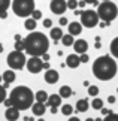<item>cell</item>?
<instances>
[{"mask_svg": "<svg viewBox=\"0 0 118 121\" xmlns=\"http://www.w3.org/2000/svg\"><path fill=\"white\" fill-rule=\"evenodd\" d=\"M24 26H26V29L29 30V31H36L37 21H36V20H33V18H27L26 22H24Z\"/></svg>", "mask_w": 118, "mask_h": 121, "instance_id": "22", "label": "cell"}, {"mask_svg": "<svg viewBox=\"0 0 118 121\" xmlns=\"http://www.w3.org/2000/svg\"><path fill=\"white\" fill-rule=\"evenodd\" d=\"M111 24V22H106V21H102L100 22V24H99V27H102V29H105V27H108V26H109Z\"/></svg>", "mask_w": 118, "mask_h": 121, "instance_id": "40", "label": "cell"}, {"mask_svg": "<svg viewBox=\"0 0 118 121\" xmlns=\"http://www.w3.org/2000/svg\"><path fill=\"white\" fill-rule=\"evenodd\" d=\"M67 30H69V33L72 35V36H78V35H81V31H82V24L81 22H70V24L67 26Z\"/></svg>", "mask_w": 118, "mask_h": 121, "instance_id": "16", "label": "cell"}, {"mask_svg": "<svg viewBox=\"0 0 118 121\" xmlns=\"http://www.w3.org/2000/svg\"><path fill=\"white\" fill-rule=\"evenodd\" d=\"M27 70H29L30 73H39L44 70V60H42L40 57H30L29 60H27V64H26Z\"/></svg>", "mask_w": 118, "mask_h": 121, "instance_id": "8", "label": "cell"}, {"mask_svg": "<svg viewBox=\"0 0 118 121\" xmlns=\"http://www.w3.org/2000/svg\"><path fill=\"white\" fill-rule=\"evenodd\" d=\"M78 0H67V9H72V11H76L78 9Z\"/></svg>", "mask_w": 118, "mask_h": 121, "instance_id": "29", "label": "cell"}, {"mask_svg": "<svg viewBox=\"0 0 118 121\" xmlns=\"http://www.w3.org/2000/svg\"><path fill=\"white\" fill-rule=\"evenodd\" d=\"M0 52H3V45L0 43Z\"/></svg>", "mask_w": 118, "mask_h": 121, "instance_id": "49", "label": "cell"}, {"mask_svg": "<svg viewBox=\"0 0 118 121\" xmlns=\"http://www.w3.org/2000/svg\"><path fill=\"white\" fill-rule=\"evenodd\" d=\"M20 109H17L15 106H11V108H6V111H4V118H6L8 121H17L18 118H20Z\"/></svg>", "mask_w": 118, "mask_h": 121, "instance_id": "11", "label": "cell"}, {"mask_svg": "<svg viewBox=\"0 0 118 121\" xmlns=\"http://www.w3.org/2000/svg\"><path fill=\"white\" fill-rule=\"evenodd\" d=\"M44 27L45 29H52V21H51L49 18H45L44 20Z\"/></svg>", "mask_w": 118, "mask_h": 121, "instance_id": "34", "label": "cell"}, {"mask_svg": "<svg viewBox=\"0 0 118 121\" xmlns=\"http://www.w3.org/2000/svg\"><path fill=\"white\" fill-rule=\"evenodd\" d=\"M117 93H118V88H117Z\"/></svg>", "mask_w": 118, "mask_h": 121, "instance_id": "55", "label": "cell"}, {"mask_svg": "<svg viewBox=\"0 0 118 121\" xmlns=\"http://www.w3.org/2000/svg\"><path fill=\"white\" fill-rule=\"evenodd\" d=\"M63 30H61V27H52L51 29V33H49V38H52L54 42H58L63 39Z\"/></svg>", "mask_w": 118, "mask_h": 121, "instance_id": "18", "label": "cell"}, {"mask_svg": "<svg viewBox=\"0 0 118 121\" xmlns=\"http://www.w3.org/2000/svg\"><path fill=\"white\" fill-rule=\"evenodd\" d=\"M96 121H103V118H96Z\"/></svg>", "mask_w": 118, "mask_h": 121, "instance_id": "51", "label": "cell"}, {"mask_svg": "<svg viewBox=\"0 0 118 121\" xmlns=\"http://www.w3.org/2000/svg\"><path fill=\"white\" fill-rule=\"evenodd\" d=\"M48 97H49L48 93L44 91V90L37 91L35 94V99H36V102H39V103H46V102H48Z\"/></svg>", "mask_w": 118, "mask_h": 121, "instance_id": "20", "label": "cell"}, {"mask_svg": "<svg viewBox=\"0 0 118 121\" xmlns=\"http://www.w3.org/2000/svg\"><path fill=\"white\" fill-rule=\"evenodd\" d=\"M57 112H58L57 108H51V114H57Z\"/></svg>", "mask_w": 118, "mask_h": 121, "instance_id": "47", "label": "cell"}, {"mask_svg": "<svg viewBox=\"0 0 118 121\" xmlns=\"http://www.w3.org/2000/svg\"><path fill=\"white\" fill-rule=\"evenodd\" d=\"M37 121H45V120H44V118H40V120H37Z\"/></svg>", "mask_w": 118, "mask_h": 121, "instance_id": "53", "label": "cell"}, {"mask_svg": "<svg viewBox=\"0 0 118 121\" xmlns=\"http://www.w3.org/2000/svg\"><path fill=\"white\" fill-rule=\"evenodd\" d=\"M67 24H69L67 18H66V17H61L60 18V26H67Z\"/></svg>", "mask_w": 118, "mask_h": 121, "instance_id": "36", "label": "cell"}, {"mask_svg": "<svg viewBox=\"0 0 118 121\" xmlns=\"http://www.w3.org/2000/svg\"><path fill=\"white\" fill-rule=\"evenodd\" d=\"M79 64H81V58H79L78 54H70V55H67V58H66V66H67V67L76 69V67H79Z\"/></svg>", "mask_w": 118, "mask_h": 121, "instance_id": "12", "label": "cell"}, {"mask_svg": "<svg viewBox=\"0 0 118 121\" xmlns=\"http://www.w3.org/2000/svg\"><path fill=\"white\" fill-rule=\"evenodd\" d=\"M18 40H21V36H20V35L15 36V42H18Z\"/></svg>", "mask_w": 118, "mask_h": 121, "instance_id": "48", "label": "cell"}, {"mask_svg": "<svg viewBox=\"0 0 118 121\" xmlns=\"http://www.w3.org/2000/svg\"><path fill=\"white\" fill-rule=\"evenodd\" d=\"M103 121H118V114L112 112L111 115H106V117L103 118Z\"/></svg>", "mask_w": 118, "mask_h": 121, "instance_id": "32", "label": "cell"}, {"mask_svg": "<svg viewBox=\"0 0 118 121\" xmlns=\"http://www.w3.org/2000/svg\"><path fill=\"white\" fill-rule=\"evenodd\" d=\"M15 51H26V45H24V40H18L15 42Z\"/></svg>", "mask_w": 118, "mask_h": 121, "instance_id": "31", "label": "cell"}, {"mask_svg": "<svg viewBox=\"0 0 118 121\" xmlns=\"http://www.w3.org/2000/svg\"><path fill=\"white\" fill-rule=\"evenodd\" d=\"M72 112H73L72 105H63L61 106V114L66 115V117H72Z\"/></svg>", "mask_w": 118, "mask_h": 121, "instance_id": "26", "label": "cell"}, {"mask_svg": "<svg viewBox=\"0 0 118 121\" xmlns=\"http://www.w3.org/2000/svg\"><path fill=\"white\" fill-rule=\"evenodd\" d=\"M11 6V0H0V12H6Z\"/></svg>", "mask_w": 118, "mask_h": 121, "instance_id": "27", "label": "cell"}, {"mask_svg": "<svg viewBox=\"0 0 118 121\" xmlns=\"http://www.w3.org/2000/svg\"><path fill=\"white\" fill-rule=\"evenodd\" d=\"M2 76H3V82H4V84H9V85H11V84L17 79V75H15V72H13L12 69H9V70H4Z\"/></svg>", "mask_w": 118, "mask_h": 121, "instance_id": "17", "label": "cell"}, {"mask_svg": "<svg viewBox=\"0 0 118 121\" xmlns=\"http://www.w3.org/2000/svg\"><path fill=\"white\" fill-rule=\"evenodd\" d=\"M61 43H63L64 46H72V45L75 43V39H73V36L70 35V33L64 35V36H63V39H61Z\"/></svg>", "mask_w": 118, "mask_h": 121, "instance_id": "24", "label": "cell"}, {"mask_svg": "<svg viewBox=\"0 0 118 121\" xmlns=\"http://www.w3.org/2000/svg\"><path fill=\"white\" fill-rule=\"evenodd\" d=\"M40 58H42V60H44V61H49V58H51V57H49V54H48V52H46V54H44V55H42V57H40Z\"/></svg>", "mask_w": 118, "mask_h": 121, "instance_id": "39", "label": "cell"}, {"mask_svg": "<svg viewBox=\"0 0 118 121\" xmlns=\"http://www.w3.org/2000/svg\"><path fill=\"white\" fill-rule=\"evenodd\" d=\"M9 99L12 100V106H15L20 111H26V109H30L35 103V93L29 87L20 85L11 91Z\"/></svg>", "mask_w": 118, "mask_h": 121, "instance_id": "3", "label": "cell"}, {"mask_svg": "<svg viewBox=\"0 0 118 121\" xmlns=\"http://www.w3.org/2000/svg\"><path fill=\"white\" fill-rule=\"evenodd\" d=\"M67 121H81V120H79L78 117H70V118H69Z\"/></svg>", "mask_w": 118, "mask_h": 121, "instance_id": "46", "label": "cell"}, {"mask_svg": "<svg viewBox=\"0 0 118 121\" xmlns=\"http://www.w3.org/2000/svg\"><path fill=\"white\" fill-rule=\"evenodd\" d=\"M31 18H33V20H40V18H42V12L39 11V9H35V11H33V13H31Z\"/></svg>", "mask_w": 118, "mask_h": 121, "instance_id": "33", "label": "cell"}, {"mask_svg": "<svg viewBox=\"0 0 118 121\" xmlns=\"http://www.w3.org/2000/svg\"><path fill=\"white\" fill-rule=\"evenodd\" d=\"M85 4H87V3L84 2V0H81V2L78 3V8H81V9H84V8H85Z\"/></svg>", "mask_w": 118, "mask_h": 121, "instance_id": "41", "label": "cell"}, {"mask_svg": "<svg viewBox=\"0 0 118 121\" xmlns=\"http://www.w3.org/2000/svg\"><path fill=\"white\" fill-rule=\"evenodd\" d=\"M44 69H45V70L49 69V61H44Z\"/></svg>", "mask_w": 118, "mask_h": 121, "instance_id": "44", "label": "cell"}, {"mask_svg": "<svg viewBox=\"0 0 118 121\" xmlns=\"http://www.w3.org/2000/svg\"><path fill=\"white\" fill-rule=\"evenodd\" d=\"M85 3H90V4H97V0H84Z\"/></svg>", "mask_w": 118, "mask_h": 121, "instance_id": "43", "label": "cell"}, {"mask_svg": "<svg viewBox=\"0 0 118 121\" xmlns=\"http://www.w3.org/2000/svg\"><path fill=\"white\" fill-rule=\"evenodd\" d=\"M91 108L93 109H97V111H102V108H103V100L99 99V97H94L93 102H91Z\"/></svg>", "mask_w": 118, "mask_h": 121, "instance_id": "25", "label": "cell"}, {"mask_svg": "<svg viewBox=\"0 0 118 121\" xmlns=\"http://www.w3.org/2000/svg\"><path fill=\"white\" fill-rule=\"evenodd\" d=\"M103 2H111V0H103Z\"/></svg>", "mask_w": 118, "mask_h": 121, "instance_id": "54", "label": "cell"}, {"mask_svg": "<svg viewBox=\"0 0 118 121\" xmlns=\"http://www.w3.org/2000/svg\"><path fill=\"white\" fill-rule=\"evenodd\" d=\"M3 103H4V106H6V108H11V106H12V100H11V99H9V97H8V99L4 100Z\"/></svg>", "mask_w": 118, "mask_h": 121, "instance_id": "38", "label": "cell"}, {"mask_svg": "<svg viewBox=\"0 0 118 121\" xmlns=\"http://www.w3.org/2000/svg\"><path fill=\"white\" fill-rule=\"evenodd\" d=\"M45 82H48V84H55V82H58V72L57 70H54V69H48V70L45 72Z\"/></svg>", "mask_w": 118, "mask_h": 121, "instance_id": "14", "label": "cell"}, {"mask_svg": "<svg viewBox=\"0 0 118 121\" xmlns=\"http://www.w3.org/2000/svg\"><path fill=\"white\" fill-rule=\"evenodd\" d=\"M100 112H102V114L106 117V115H111V114H112V111H111V109H106V108H102V111H100Z\"/></svg>", "mask_w": 118, "mask_h": 121, "instance_id": "37", "label": "cell"}, {"mask_svg": "<svg viewBox=\"0 0 118 121\" xmlns=\"http://www.w3.org/2000/svg\"><path fill=\"white\" fill-rule=\"evenodd\" d=\"M58 94L63 97V99H67V97L72 96V88H70L69 85H63V87H60V93Z\"/></svg>", "mask_w": 118, "mask_h": 121, "instance_id": "23", "label": "cell"}, {"mask_svg": "<svg viewBox=\"0 0 118 121\" xmlns=\"http://www.w3.org/2000/svg\"><path fill=\"white\" fill-rule=\"evenodd\" d=\"M75 109L78 111V112H87V111L90 109V103L87 99H81L76 102V105H75Z\"/></svg>", "mask_w": 118, "mask_h": 121, "instance_id": "19", "label": "cell"}, {"mask_svg": "<svg viewBox=\"0 0 118 121\" xmlns=\"http://www.w3.org/2000/svg\"><path fill=\"white\" fill-rule=\"evenodd\" d=\"M108 102L109 103H115V96H109L108 97Z\"/></svg>", "mask_w": 118, "mask_h": 121, "instance_id": "42", "label": "cell"}, {"mask_svg": "<svg viewBox=\"0 0 118 121\" xmlns=\"http://www.w3.org/2000/svg\"><path fill=\"white\" fill-rule=\"evenodd\" d=\"M51 11L55 15H61V13L66 12L67 9V2L66 0H51V4H49Z\"/></svg>", "mask_w": 118, "mask_h": 121, "instance_id": "9", "label": "cell"}, {"mask_svg": "<svg viewBox=\"0 0 118 121\" xmlns=\"http://www.w3.org/2000/svg\"><path fill=\"white\" fill-rule=\"evenodd\" d=\"M31 112L35 117H42L46 112V103H39V102H35L31 106Z\"/></svg>", "mask_w": 118, "mask_h": 121, "instance_id": "13", "label": "cell"}, {"mask_svg": "<svg viewBox=\"0 0 118 121\" xmlns=\"http://www.w3.org/2000/svg\"><path fill=\"white\" fill-rule=\"evenodd\" d=\"M8 99V94H6V88L3 85H0V103H3L4 100Z\"/></svg>", "mask_w": 118, "mask_h": 121, "instance_id": "30", "label": "cell"}, {"mask_svg": "<svg viewBox=\"0 0 118 121\" xmlns=\"http://www.w3.org/2000/svg\"><path fill=\"white\" fill-rule=\"evenodd\" d=\"M97 13H99V18H100L102 21L111 22V21H114L118 15V8L114 2H102L97 6Z\"/></svg>", "mask_w": 118, "mask_h": 121, "instance_id": "4", "label": "cell"}, {"mask_svg": "<svg viewBox=\"0 0 118 121\" xmlns=\"http://www.w3.org/2000/svg\"><path fill=\"white\" fill-rule=\"evenodd\" d=\"M79 58H81V63H84V64H85L88 60H90V57H88L87 52H85V54H81V55H79Z\"/></svg>", "mask_w": 118, "mask_h": 121, "instance_id": "35", "label": "cell"}, {"mask_svg": "<svg viewBox=\"0 0 118 121\" xmlns=\"http://www.w3.org/2000/svg\"><path fill=\"white\" fill-rule=\"evenodd\" d=\"M91 70H93V75L99 81H111L117 75L118 66H117V61L114 57H111V55H100V57H97L94 60Z\"/></svg>", "mask_w": 118, "mask_h": 121, "instance_id": "1", "label": "cell"}, {"mask_svg": "<svg viewBox=\"0 0 118 121\" xmlns=\"http://www.w3.org/2000/svg\"><path fill=\"white\" fill-rule=\"evenodd\" d=\"M22 40L26 45V52L30 57H42L49 49L48 38L40 31H30Z\"/></svg>", "mask_w": 118, "mask_h": 121, "instance_id": "2", "label": "cell"}, {"mask_svg": "<svg viewBox=\"0 0 118 121\" xmlns=\"http://www.w3.org/2000/svg\"><path fill=\"white\" fill-rule=\"evenodd\" d=\"M61 97L60 94H51L48 97V102H46V105L49 106V108H58V106L61 105Z\"/></svg>", "mask_w": 118, "mask_h": 121, "instance_id": "15", "label": "cell"}, {"mask_svg": "<svg viewBox=\"0 0 118 121\" xmlns=\"http://www.w3.org/2000/svg\"><path fill=\"white\" fill-rule=\"evenodd\" d=\"M85 121H96V120H94V118H87Z\"/></svg>", "mask_w": 118, "mask_h": 121, "instance_id": "50", "label": "cell"}, {"mask_svg": "<svg viewBox=\"0 0 118 121\" xmlns=\"http://www.w3.org/2000/svg\"><path fill=\"white\" fill-rule=\"evenodd\" d=\"M0 18H2V20L8 18V13H6V12H0Z\"/></svg>", "mask_w": 118, "mask_h": 121, "instance_id": "45", "label": "cell"}, {"mask_svg": "<svg viewBox=\"0 0 118 121\" xmlns=\"http://www.w3.org/2000/svg\"><path fill=\"white\" fill-rule=\"evenodd\" d=\"M99 94V88L96 85H90L88 87V96H91V97H97Z\"/></svg>", "mask_w": 118, "mask_h": 121, "instance_id": "28", "label": "cell"}, {"mask_svg": "<svg viewBox=\"0 0 118 121\" xmlns=\"http://www.w3.org/2000/svg\"><path fill=\"white\" fill-rule=\"evenodd\" d=\"M3 81V76H0V82H2Z\"/></svg>", "mask_w": 118, "mask_h": 121, "instance_id": "52", "label": "cell"}, {"mask_svg": "<svg viewBox=\"0 0 118 121\" xmlns=\"http://www.w3.org/2000/svg\"><path fill=\"white\" fill-rule=\"evenodd\" d=\"M73 49H75V52L76 54H85L87 51H88V42L85 39H78V40H75V43H73Z\"/></svg>", "mask_w": 118, "mask_h": 121, "instance_id": "10", "label": "cell"}, {"mask_svg": "<svg viewBox=\"0 0 118 121\" xmlns=\"http://www.w3.org/2000/svg\"><path fill=\"white\" fill-rule=\"evenodd\" d=\"M79 17H81V24L87 29H93V27L99 26V21H100L97 11H94V9H85Z\"/></svg>", "mask_w": 118, "mask_h": 121, "instance_id": "7", "label": "cell"}, {"mask_svg": "<svg viewBox=\"0 0 118 121\" xmlns=\"http://www.w3.org/2000/svg\"><path fill=\"white\" fill-rule=\"evenodd\" d=\"M109 49H111V55H112V57H114V58H118V36L111 42Z\"/></svg>", "mask_w": 118, "mask_h": 121, "instance_id": "21", "label": "cell"}, {"mask_svg": "<svg viewBox=\"0 0 118 121\" xmlns=\"http://www.w3.org/2000/svg\"><path fill=\"white\" fill-rule=\"evenodd\" d=\"M6 63L12 70H20L27 64V58H26L24 52H21V51H12V52L8 54Z\"/></svg>", "mask_w": 118, "mask_h": 121, "instance_id": "6", "label": "cell"}, {"mask_svg": "<svg viewBox=\"0 0 118 121\" xmlns=\"http://www.w3.org/2000/svg\"><path fill=\"white\" fill-rule=\"evenodd\" d=\"M12 9L17 17L27 18L35 11V0H12Z\"/></svg>", "mask_w": 118, "mask_h": 121, "instance_id": "5", "label": "cell"}]
</instances>
